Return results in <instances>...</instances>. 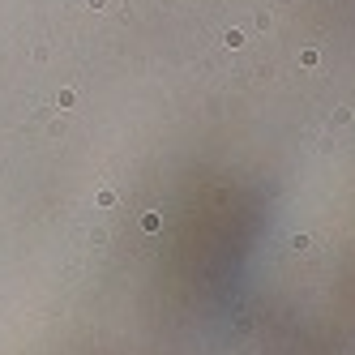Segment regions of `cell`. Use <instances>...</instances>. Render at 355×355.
Listing matches in <instances>:
<instances>
[{
  "mask_svg": "<svg viewBox=\"0 0 355 355\" xmlns=\"http://www.w3.org/2000/svg\"><path fill=\"white\" fill-rule=\"evenodd\" d=\"M159 227H163V218L154 214V210H150V214H141V231H159Z\"/></svg>",
  "mask_w": 355,
  "mask_h": 355,
  "instance_id": "6da1fadb",
  "label": "cell"
},
{
  "mask_svg": "<svg viewBox=\"0 0 355 355\" xmlns=\"http://www.w3.org/2000/svg\"><path fill=\"white\" fill-rule=\"evenodd\" d=\"M223 43H227V47H244V30H227Z\"/></svg>",
  "mask_w": 355,
  "mask_h": 355,
  "instance_id": "7a4b0ae2",
  "label": "cell"
},
{
  "mask_svg": "<svg viewBox=\"0 0 355 355\" xmlns=\"http://www.w3.org/2000/svg\"><path fill=\"white\" fill-rule=\"evenodd\" d=\"M86 4H90V9H103V4H107V0H86Z\"/></svg>",
  "mask_w": 355,
  "mask_h": 355,
  "instance_id": "5b68a950",
  "label": "cell"
},
{
  "mask_svg": "<svg viewBox=\"0 0 355 355\" xmlns=\"http://www.w3.org/2000/svg\"><path fill=\"white\" fill-rule=\"evenodd\" d=\"M56 103H60V107H73L77 94H73V90H60V98H56Z\"/></svg>",
  "mask_w": 355,
  "mask_h": 355,
  "instance_id": "277c9868",
  "label": "cell"
},
{
  "mask_svg": "<svg viewBox=\"0 0 355 355\" xmlns=\"http://www.w3.org/2000/svg\"><path fill=\"white\" fill-rule=\"evenodd\" d=\"M317 60H321V56L312 52V47H304V52H300V65H304V69H312V65H317Z\"/></svg>",
  "mask_w": 355,
  "mask_h": 355,
  "instance_id": "3957f363",
  "label": "cell"
}]
</instances>
